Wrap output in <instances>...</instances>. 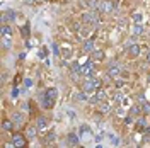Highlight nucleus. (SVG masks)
I'll return each mask as SVG.
<instances>
[{
	"label": "nucleus",
	"mask_w": 150,
	"mask_h": 148,
	"mask_svg": "<svg viewBox=\"0 0 150 148\" xmlns=\"http://www.w3.org/2000/svg\"><path fill=\"white\" fill-rule=\"evenodd\" d=\"M12 124H14V123H12V119H5V121H4V123H2V130H4V131H10V130H12Z\"/></svg>",
	"instance_id": "obj_20"
},
{
	"label": "nucleus",
	"mask_w": 150,
	"mask_h": 148,
	"mask_svg": "<svg viewBox=\"0 0 150 148\" xmlns=\"http://www.w3.org/2000/svg\"><path fill=\"white\" fill-rule=\"evenodd\" d=\"M99 87H101V82L97 78H92V77H87L84 80V83H82V90H85V92H94Z\"/></svg>",
	"instance_id": "obj_2"
},
{
	"label": "nucleus",
	"mask_w": 150,
	"mask_h": 148,
	"mask_svg": "<svg viewBox=\"0 0 150 148\" xmlns=\"http://www.w3.org/2000/svg\"><path fill=\"white\" fill-rule=\"evenodd\" d=\"M56 95H58V90H56L55 87L53 89H48L45 95H43V106L45 107H53V104L56 101Z\"/></svg>",
	"instance_id": "obj_1"
},
{
	"label": "nucleus",
	"mask_w": 150,
	"mask_h": 148,
	"mask_svg": "<svg viewBox=\"0 0 150 148\" xmlns=\"http://www.w3.org/2000/svg\"><path fill=\"white\" fill-rule=\"evenodd\" d=\"M131 19H133V22H140V20H142V14L137 12V14H133V16H131Z\"/></svg>",
	"instance_id": "obj_32"
},
{
	"label": "nucleus",
	"mask_w": 150,
	"mask_h": 148,
	"mask_svg": "<svg viewBox=\"0 0 150 148\" xmlns=\"http://www.w3.org/2000/svg\"><path fill=\"white\" fill-rule=\"evenodd\" d=\"M108 138L111 140L112 145H118V143H120V140H118V136H116L114 133H108Z\"/></svg>",
	"instance_id": "obj_26"
},
{
	"label": "nucleus",
	"mask_w": 150,
	"mask_h": 148,
	"mask_svg": "<svg viewBox=\"0 0 150 148\" xmlns=\"http://www.w3.org/2000/svg\"><path fill=\"white\" fill-rule=\"evenodd\" d=\"M142 112H143V114H150V104L149 102H143V106H142Z\"/></svg>",
	"instance_id": "obj_27"
},
{
	"label": "nucleus",
	"mask_w": 150,
	"mask_h": 148,
	"mask_svg": "<svg viewBox=\"0 0 150 148\" xmlns=\"http://www.w3.org/2000/svg\"><path fill=\"white\" fill-rule=\"evenodd\" d=\"M55 133H51V135H48L46 136V140H45V143H46V145H50V143H51V141H55Z\"/></svg>",
	"instance_id": "obj_29"
},
{
	"label": "nucleus",
	"mask_w": 150,
	"mask_h": 148,
	"mask_svg": "<svg viewBox=\"0 0 150 148\" xmlns=\"http://www.w3.org/2000/svg\"><path fill=\"white\" fill-rule=\"evenodd\" d=\"M140 112H142V107L138 106V104H133V106H131V109H130V114H131V116H138Z\"/></svg>",
	"instance_id": "obj_19"
},
{
	"label": "nucleus",
	"mask_w": 150,
	"mask_h": 148,
	"mask_svg": "<svg viewBox=\"0 0 150 148\" xmlns=\"http://www.w3.org/2000/svg\"><path fill=\"white\" fill-rule=\"evenodd\" d=\"M10 41H12V37H4L2 36V48H4V49H9L10 48Z\"/></svg>",
	"instance_id": "obj_21"
},
{
	"label": "nucleus",
	"mask_w": 150,
	"mask_h": 148,
	"mask_svg": "<svg viewBox=\"0 0 150 148\" xmlns=\"http://www.w3.org/2000/svg\"><path fill=\"white\" fill-rule=\"evenodd\" d=\"M72 72H79L80 73V65L79 63H72Z\"/></svg>",
	"instance_id": "obj_34"
},
{
	"label": "nucleus",
	"mask_w": 150,
	"mask_h": 148,
	"mask_svg": "<svg viewBox=\"0 0 150 148\" xmlns=\"http://www.w3.org/2000/svg\"><path fill=\"white\" fill-rule=\"evenodd\" d=\"M70 55H72V48H70V46H65L63 49H62V55H60V56H63V58H68Z\"/></svg>",
	"instance_id": "obj_23"
},
{
	"label": "nucleus",
	"mask_w": 150,
	"mask_h": 148,
	"mask_svg": "<svg viewBox=\"0 0 150 148\" xmlns=\"http://www.w3.org/2000/svg\"><path fill=\"white\" fill-rule=\"evenodd\" d=\"M75 99L77 101H87V95H85V90H82V92H79V94H75Z\"/></svg>",
	"instance_id": "obj_25"
},
{
	"label": "nucleus",
	"mask_w": 150,
	"mask_h": 148,
	"mask_svg": "<svg viewBox=\"0 0 150 148\" xmlns=\"http://www.w3.org/2000/svg\"><path fill=\"white\" fill-rule=\"evenodd\" d=\"M82 49H84L85 53H92L94 51V41L92 39H85L84 44H82Z\"/></svg>",
	"instance_id": "obj_11"
},
{
	"label": "nucleus",
	"mask_w": 150,
	"mask_h": 148,
	"mask_svg": "<svg viewBox=\"0 0 150 148\" xmlns=\"http://www.w3.org/2000/svg\"><path fill=\"white\" fill-rule=\"evenodd\" d=\"M123 114H125V112H123V107H118V109H116V116L120 118V116H123Z\"/></svg>",
	"instance_id": "obj_37"
},
{
	"label": "nucleus",
	"mask_w": 150,
	"mask_h": 148,
	"mask_svg": "<svg viewBox=\"0 0 150 148\" xmlns=\"http://www.w3.org/2000/svg\"><path fill=\"white\" fill-rule=\"evenodd\" d=\"M12 143H14V147H24L26 145V135H21V133H16V135H12Z\"/></svg>",
	"instance_id": "obj_6"
},
{
	"label": "nucleus",
	"mask_w": 150,
	"mask_h": 148,
	"mask_svg": "<svg viewBox=\"0 0 150 148\" xmlns=\"http://www.w3.org/2000/svg\"><path fill=\"white\" fill-rule=\"evenodd\" d=\"M137 128H138V130H145V119H143V118H140V119H138V126H137Z\"/></svg>",
	"instance_id": "obj_31"
},
{
	"label": "nucleus",
	"mask_w": 150,
	"mask_h": 148,
	"mask_svg": "<svg viewBox=\"0 0 150 148\" xmlns=\"http://www.w3.org/2000/svg\"><path fill=\"white\" fill-rule=\"evenodd\" d=\"M38 130H43V128H45V126H46V119H45V118H43V116H41V118H38Z\"/></svg>",
	"instance_id": "obj_24"
},
{
	"label": "nucleus",
	"mask_w": 150,
	"mask_h": 148,
	"mask_svg": "<svg viewBox=\"0 0 150 148\" xmlns=\"http://www.w3.org/2000/svg\"><path fill=\"white\" fill-rule=\"evenodd\" d=\"M26 4H28V5H31V7H33V5H36L38 2H36V0H26Z\"/></svg>",
	"instance_id": "obj_38"
},
{
	"label": "nucleus",
	"mask_w": 150,
	"mask_h": 148,
	"mask_svg": "<svg viewBox=\"0 0 150 148\" xmlns=\"http://www.w3.org/2000/svg\"><path fill=\"white\" fill-rule=\"evenodd\" d=\"M12 123H14V124H22V123H24L22 114H21V112H12Z\"/></svg>",
	"instance_id": "obj_16"
},
{
	"label": "nucleus",
	"mask_w": 150,
	"mask_h": 148,
	"mask_svg": "<svg viewBox=\"0 0 150 148\" xmlns=\"http://www.w3.org/2000/svg\"><path fill=\"white\" fill-rule=\"evenodd\" d=\"M142 32H143V26H142L140 22H135V26L131 27V34L133 36H140Z\"/></svg>",
	"instance_id": "obj_14"
},
{
	"label": "nucleus",
	"mask_w": 150,
	"mask_h": 148,
	"mask_svg": "<svg viewBox=\"0 0 150 148\" xmlns=\"http://www.w3.org/2000/svg\"><path fill=\"white\" fill-rule=\"evenodd\" d=\"M147 80H149V82H150V73H149V77H147Z\"/></svg>",
	"instance_id": "obj_42"
},
{
	"label": "nucleus",
	"mask_w": 150,
	"mask_h": 148,
	"mask_svg": "<svg viewBox=\"0 0 150 148\" xmlns=\"http://www.w3.org/2000/svg\"><path fill=\"white\" fill-rule=\"evenodd\" d=\"M112 9H114V2L112 0H104V2L99 4V12L101 14H109Z\"/></svg>",
	"instance_id": "obj_5"
},
{
	"label": "nucleus",
	"mask_w": 150,
	"mask_h": 148,
	"mask_svg": "<svg viewBox=\"0 0 150 148\" xmlns=\"http://www.w3.org/2000/svg\"><path fill=\"white\" fill-rule=\"evenodd\" d=\"M82 22L84 24H89V26H97L99 24V12L92 10V12L82 14Z\"/></svg>",
	"instance_id": "obj_3"
},
{
	"label": "nucleus",
	"mask_w": 150,
	"mask_h": 148,
	"mask_svg": "<svg viewBox=\"0 0 150 148\" xmlns=\"http://www.w3.org/2000/svg\"><path fill=\"white\" fill-rule=\"evenodd\" d=\"M79 135H80V140H84V141H89V140L94 138V133H92V130H91L89 124H82V126H80V131H79Z\"/></svg>",
	"instance_id": "obj_4"
},
{
	"label": "nucleus",
	"mask_w": 150,
	"mask_h": 148,
	"mask_svg": "<svg viewBox=\"0 0 150 148\" xmlns=\"http://www.w3.org/2000/svg\"><path fill=\"white\" fill-rule=\"evenodd\" d=\"M126 55L130 56V58H137V56L140 55V46L133 43L131 46H128V49H126Z\"/></svg>",
	"instance_id": "obj_7"
},
{
	"label": "nucleus",
	"mask_w": 150,
	"mask_h": 148,
	"mask_svg": "<svg viewBox=\"0 0 150 148\" xmlns=\"http://www.w3.org/2000/svg\"><path fill=\"white\" fill-rule=\"evenodd\" d=\"M96 97H97V101H106V97H108V92H106V90H104L103 87H99V89H97V90H96Z\"/></svg>",
	"instance_id": "obj_15"
},
{
	"label": "nucleus",
	"mask_w": 150,
	"mask_h": 148,
	"mask_svg": "<svg viewBox=\"0 0 150 148\" xmlns=\"http://www.w3.org/2000/svg\"><path fill=\"white\" fill-rule=\"evenodd\" d=\"M21 32H22V36H29V27H28V26H24Z\"/></svg>",
	"instance_id": "obj_35"
},
{
	"label": "nucleus",
	"mask_w": 150,
	"mask_h": 148,
	"mask_svg": "<svg viewBox=\"0 0 150 148\" xmlns=\"http://www.w3.org/2000/svg\"><path fill=\"white\" fill-rule=\"evenodd\" d=\"M104 56H106V53H104L103 49H94L92 51V60L94 61H103Z\"/></svg>",
	"instance_id": "obj_10"
},
{
	"label": "nucleus",
	"mask_w": 150,
	"mask_h": 148,
	"mask_svg": "<svg viewBox=\"0 0 150 148\" xmlns=\"http://www.w3.org/2000/svg\"><path fill=\"white\" fill-rule=\"evenodd\" d=\"M38 4H45V2H50V0H36Z\"/></svg>",
	"instance_id": "obj_41"
},
{
	"label": "nucleus",
	"mask_w": 150,
	"mask_h": 148,
	"mask_svg": "<svg viewBox=\"0 0 150 148\" xmlns=\"http://www.w3.org/2000/svg\"><path fill=\"white\" fill-rule=\"evenodd\" d=\"M114 101H116V102L123 101V94H120V92H118V94H116V95H114Z\"/></svg>",
	"instance_id": "obj_36"
},
{
	"label": "nucleus",
	"mask_w": 150,
	"mask_h": 148,
	"mask_svg": "<svg viewBox=\"0 0 150 148\" xmlns=\"http://www.w3.org/2000/svg\"><path fill=\"white\" fill-rule=\"evenodd\" d=\"M24 83H26V87H31V83H33V82H31L29 78H26V82H24Z\"/></svg>",
	"instance_id": "obj_40"
},
{
	"label": "nucleus",
	"mask_w": 150,
	"mask_h": 148,
	"mask_svg": "<svg viewBox=\"0 0 150 148\" xmlns=\"http://www.w3.org/2000/svg\"><path fill=\"white\" fill-rule=\"evenodd\" d=\"M0 32H2V36L4 37H12V27L7 26V24L2 26V31H0Z\"/></svg>",
	"instance_id": "obj_17"
},
{
	"label": "nucleus",
	"mask_w": 150,
	"mask_h": 148,
	"mask_svg": "<svg viewBox=\"0 0 150 148\" xmlns=\"http://www.w3.org/2000/svg\"><path fill=\"white\" fill-rule=\"evenodd\" d=\"M68 143H70L72 147H77V145L80 143V135H75V133H70V135H68Z\"/></svg>",
	"instance_id": "obj_12"
},
{
	"label": "nucleus",
	"mask_w": 150,
	"mask_h": 148,
	"mask_svg": "<svg viewBox=\"0 0 150 148\" xmlns=\"http://www.w3.org/2000/svg\"><path fill=\"white\" fill-rule=\"evenodd\" d=\"M99 111H101V112H108V111H109V104H106V102L99 104Z\"/></svg>",
	"instance_id": "obj_28"
},
{
	"label": "nucleus",
	"mask_w": 150,
	"mask_h": 148,
	"mask_svg": "<svg viewBox=\"0 0 150 148\" xmlns=\"http://www.w3.org/2000/svg\"><path fill=\"white\" fill-rule=\"evenodd\" d=\"M51 49H53V53H55L56 56H60V55H62V51H60V48L56 46V43H53V44H51Z\"/></svg>",
	"instance_id": "obj_30"
},
{
	"label": "nucleus",
	"mask_w": 150,
	"mask_h": 148,
	"mask_svg": "<svg viewBox=\"0 0 150 148\" xmlns=\"http://www.w3.org/2000/svg\"><path fill=\"white\" fill-rule=\"evenodd\" d=\"M38 135V126H28L26 128V138L28 140H34Z\"/></svg>",
	"instance_id": "obj_9"
},
{
	"label": "nucleus",
	"mask_w": 150,
	"mask_h": 148,
	"mask_svg": "<svg viewBox=\"0 0 150 148\" xmlns=\"http://www.w3.org/2000/svg\"><path fill=\"white\" fill-rule=\"evenodd\" d=\"M14 19H16V12H14V10H9V12H5V14H4V17H2V22L5 24L7 20H14Z\"/></svg>",
	"instance_id": "obj_18"
},
{
	"label": "nucleus",
	"mask_w": 150,
	"mask_h": 148,
	"mask_svg": "<svg viewBox=\"0 0 150 148\" xmlns=\"http://www.w3.org/2000/svg\"><path fill=\"white\" fill-rule=\"evenodd\" d=\"M145 60H147V61H149V63H150V49H149V51H147V55H145Z\"/></svg>",
	"instance_id": "obj_39"
},
{
	"label": "nucleus",
	"mask_w": 150,
	"mask_h": 148,
	"mask_svg": "<svg viewBox=\"0 0 150 148\" xmlns=\"http://www.w3.org/2000/svg\"><path fill=\"white\" fill-rule=\"evenodd\" d=\"M80 75H84V77H92V61H89V63H85V65L80 66Z\"/></svg>",
	"instance_id": "obj_8"
},
{
	"label": "nucleus",
	"mask_w": 150,
	"mask_h": 148,
	"mask_svg": "<svg viewBox=\"0 0 150 148\" xmlns=\"http://www.w3.org/2000/svg\"><path fill=\"white\" fill-rule=\"evenodd\" d=\"M126 26H128V20H125V19H123L121 22H120V31H125Z\"/></svg>",
	"instance_id": "obj_33"
},
{
	"label": "nucleus",
	"mask_w": 150,
	"mask_h": 148,
	"mask_svg": "<svg viewBox=\"0 0 150 148\" xmlns=\"http://www.w3.org/2000/svg\"><path fill=\"white\" fill-rule=\"evenodd\" d=\"M120 70H121V68H120L118 65H111V66H109V70H108V77H109V78H114V77H118Z\"/></svg>",
	"instance_id": "obj_13"
},
{
	"label": "nucleus",
	"mask_w": 150,
	"mask_h": 148,
	"mask_svg": "<svg viewBox=\"0 0 150 148\" xmlns=\"http://www.w3.org/2000/svg\"><path fill=\"white\" fill-rule=\"evenodd\" d=\"M99 4H101V2H99V0H87V5H89V7H91V9H99Z\"/></svg>",
	"instance_id": "obj_22"
}]
</instances>
